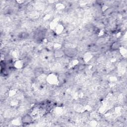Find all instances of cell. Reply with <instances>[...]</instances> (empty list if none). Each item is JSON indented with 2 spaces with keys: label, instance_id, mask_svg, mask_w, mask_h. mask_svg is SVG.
Wrapping results in <instances>:
<instances>
[{
  "label": "cell",
  "instance_id": "obj_1",
  "mask_svg": "<svg viewBox=\"0 0 127 127\" xmlns=\"http://www.w3.org/2000/svg\"><path fill=\"white\" fill-rule=\"evenodd\" d=\"M33 119L30 115L26 114L22 118L21 121L23 124H30L32 122Z\"/></svg>",
  "mask_w": 127,
  "mask_h": 127
},
{
  "label": "cell",
  "instance_id": "obj_2",
  "mask_svg": "<svg viewBox=\"0 0 127 127\" xmlns=\"http://www.w3.org/2000/svg\"><path fill=\"white\" fill-rule=\"evenodd\" d=\"M120 44L119 42H117V41L115 42L111 46V49H112V50H114V51L117 50L120 47Z\"/></svg>",
  "mask_w": 127,
  "mask_h": 127
}]
</instances>
